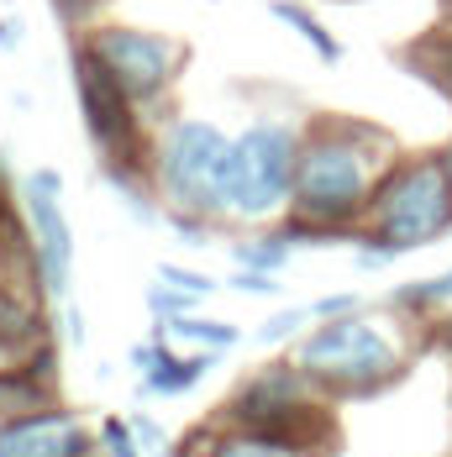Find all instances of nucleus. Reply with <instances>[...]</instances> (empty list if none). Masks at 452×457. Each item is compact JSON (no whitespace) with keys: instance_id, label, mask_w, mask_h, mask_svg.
I'll use <instances>...</instances> for the list:
<instances>
[{"instance_id":"18","label":"nucleus","mask_w":452,"mask_h":457,"mask_svg":"<svg viewBox=\"0 0 452 457\" xmlns=\"http://www.w3.org/2000/svg\"><path fill=\"white\" fill-rule=\"evenodd\" d=\"M147 311H153V320H180V316H195L200 311V295H184V289H174V284H153L147 289Z\"/></svg>"},{"instance_id":"29","label":"nucleus","mask_w":452,"mask_h":457,"mask_svg":"<svg viewBox=\"0 0 452 457\" xmlns=\"http://www.w3.org/2000/svg\"><path fill=\"white\" fill-rule=\"evenodd\" d=\"M442 169H448V179H452V137L442 142Z\"/></svg>"},{"instance_id":"23","label":"nucleus","mask_w":452,"mask_h":457,"mask_svg":"<svg viewBox=\"0 0 452 457\" xmlns=\"http://www.w3.org/2000/svg\"><path fill=\"white\" fill-rule=\"evenodd\" d=\"M163 227L174 231V237H184L189 247H205V242H211V221H200V216H174V211H163Z\"/></svg>"},{"instance_id":"7","label":"nucleus","mask_w":452,"mask_h":457,"mask_svg":"<svg viewBox=\"0 0 452 457\" xmlns=\"http://www.w3.org/2000/svg\"><path fill=\"white\" fill-rule=\"evenodd\" d=\"M21 205L32 227V274L53 300H69L74 289V227L63 216V174L32 169L21 179Z\"/></svg>"},{"instance_id":"8","label":"nucleus","mask_w":452,"mask_h":457,"mask_svg":"<svg viewBox=\"0 0 452 457\" xmlns=\"http://www.w3.org/2000/svg\"><path fill=\"white\" fill-rule=\"evenodd\" d=\"M0 457H95L85 420L63 405L0 420Z\"/></svg>"},{"instance_id":"6","label":"nucleus","mask_w":452,"mask_h":457,"mask_svg":"<svg viewBox=\"0 0 452 457\" xmlns=\"http://www.w3.org/2000/svg\"><path fill=\"white\" fill-rule=\"evenodd\" d=\"M74 43L90 47L100 69L132 95L137 111H158L174 90V79L184 74V63H189V47L180 37L153 32V27H132V21H95Z\"/></svg>"},{"instance_id":"5","label":"nucleus","mask_w":452,"mask_h":457,"mask_svg":"<svg viewBox=\"0 0 452 457\" xmlns=\"http://www.w3.org/2000/svg\"><path fill=\"white\" fill-rule=\"evenodd\" d=\"M295 363L316 378L321 395L363 400V395L389 389L406 373V347L368 311H358V316H342V320H316L295 342Z\"/></svg>"},{"instance_id":"27","label":"nucleus","mask_w":452,"mask_h":457,"mask_svg":"<svg viewBox=\"0 0 452 457\" xmlns=\"http://www.w3.org/2000/svg\"><path fill=\"white\" fill-rule=\"evenodd\" d=\"M63 337H69V342H85V320H80V311H63Z\"/></svg>"},{"instance_id":"20","label":"nucleus","mask_w":452,"mask_h":457,"mask_svg":"<svg viewBox=\"0 0 452 457\" xmlns=\"http://www.w3.org/2000/svg\"><path fill=\"white\" fill-rule=\"evenodd\" d=\"M158 278L163 284H174V289H184V295H216V278L211 274H200V269H180V263H158Z\"/></svg>"},{"instance_id":"32","label":"nucleus","mask_w":452,"mask_h":457,"mask_svg":"<svg viewBox=\"0 0 452 457\" xmlns=\"http://www.w3.org/2000/svg\"><path fill=\"white\" fill-rule=\"evenodd\" d=\"M5 278H11V258H0V284H5Z\"/></svg>"},{"instance_id":"13","label":"nucleus","mask_w":452,"mask_h":457,"mask_svg":"<svg viewBox=\"0 0 452 457\" xmlns=\"http://www.w3.org/2000/svg\"><path fill=\"white\" fill-rule=\"evenodd\" d=\"M158 337H169V342H184V347H195V353H226V347H237L242 342V331L231 326V320H211V316H180V320H158Z\"/></svg>"},{"instance_id":"17","label":"nucleus","mask_w":452,"mask_h":457,"mask_svg":"<svg viewBox=\"0 0 452 457\" xmlns=\"http://www.w3.org/2000/svg\"><path fill=\"white\" fill-rule=\"evenodd\" d=\"M306 326H311V305L306 311H273L258 331H253V342L258 347H279V342H300L306 337Z\"/></svg>"},{"instance_id":"26","label":"nucleus","mask_w":452,"mask_h":457,"mask_svg":"<svg viewBox=\"0 0 452 457\" xmlns=\"http://www.w3.org/2000/svg\"><path fill=\"white\" fill-rule=\"evenodd\" d=\"M21 32H27V27H21L16 16H0V47H16L21 43Z\"/></svg>"},{"instance_id":"15","label":"nucleus","mask_w":452,"mask_h":457,"mask_svg":"<svg viewBox=\"0 0 452 457\" xmlns=\"http://www.w3.org/2000/svg\"><path fill=\"white\" fill-rule=\"evenodd\" d=\"M410 69H415L421 79H431V85L452 100V21L437 27V32H426L421 43L410 47Z\"/></svg>"},{"instance_id":"30","label":"nucleus","mask_w":452,"mask_h":457,"mask_svg":"<svg viewBox=\"0 0 452 457\" xmlns=\"http://www.w3.org/2000/svg\"><path fill=\"white\" fill-rule=\"evenodd\" d=\"M437 337H442V347H452V320H442V326H437Z\"/></svg>"},{"instance_id":"10","label":"nucleus","mask_w":452,"mask_h":457,"mask_svg":"<svg viewBox=\"0 0 452 457\" xmlns=\"http://www.w3.org/2000/svg\"><path fill=\"white\" fill-rule=\"evenodd\" d=\"M184 457H321V447H311V442H289V436H273V431H242V426H226V431H200Z\"/></svg>"},{"instance_id":"9","label":"nucleus","mask_w":452,"mask_h":457,"mask_svg":"<svg viewBox=\"0 0 452 457\" xmlns=\"http://www.w3.org/2000/svg\"><path fill=\"white\" fill-rule=\"evenodd\" d=\"M53 347H38L32 358H16V363L0 368V420H16V415H38L53 411L58 395H53Z\"/></svg>"},{"instance_id":"33","label":"nucleus","mask_w":452,"mask_h":457,"mask_svg":"<svg viewBox=\"0 0 452 457\" xmlns=\"http://www.w3.org/2000/svg\"><path fill=\"white\" fill-rule=\"evenodd\" d=\"M442 289H448V305H452V269L442 274Z\"/></svg>"},{"instance_id":"4","label":"nucleus","mask_w":452,"mask_h":457,"mask_svg":"<svg viewBox=\"0 0 452 457\" xmlns=\"http://www.w3.org/2000/svg\"><path fill=\"white\" fill-rule=\"evenodd\" d=\"M452 231V179L442 169V153H400V163L384 174L358 242L384 247L389 258L421 253Z\"/></svg>"},{"instance_id":"25","label":"nucleus","mask_w":452,"mask_h":457,"mask_svg":"<svg viewBox=\"0 0 452 457\" xmlns=\"http://www.w3.org/2000/svg\"><path fill=\"white\" fill-rule=\"evenodd\" d=\"M53 11L74 27V32H85V27H95V0H53Z\"/></svg>"},{"instance_id":"16","label":"nucleus","mask_w":452,"mask_h":457,"mask_svg":"<svg viewBox=\"0 0 452 457\" xmlns=\"http://www.w3.org/2000/svg\"><path fill=\"white\" fill-rule=\"evenodd\" d=\"M395 316H431L448 305V289H442V274L437 278H415V284H395L389 300H384Z\"/></svg>"},{"instance_id":"11","label":"nucleus","mask_w":452,"mask_h":457,"mask_svg":"<svg viewBox=\"0 0 452 457\" xmlns=\"http://www.w3.org/2000/svg\"><path fill=\"white\" fill-rule=\"evenodd\" d=\"M216 368V353H169L153 373L137 378V400H174V395H189L205 373Z\"/></svg>"},{"instance_id":"14","label":"nucleus","mask_w":452,"mask_h":457,"mask_svg":"<svg viewBox=\"0 0 452 457\" xmlns=\"http://www.w3.org/2000/svg\"><path fill=\"white\" fill-rule=\"evenodd\" d=\"M295 258V237L284 227L273 231H253L242 242H231V263L237 269H258V274H284V263Z\"/></svg>"},{"instance_id":"2","label":"nucleus","mask_w":452,"mask_h":457,"mask_svg":"<svg viewBox=\"0 0 452 457\" xmlns=\"http://www.w3.org/2000/svg\"><path fill=\"white\" fill-rule=\"evenodd\" d=\"M226 137L205 116H169L153 142H147V184L163 211L174 216H200V221H226Z\"/></svg>"},{"instance_id":"22","label":"nucleus","mask_w":452,"mask_h":457,"mask_svg":"<svg viewBox=\"0 0 452 457\" xmlns=\"http://www.w3.org/2000/svg\"><path fill=\"white\" fill-rule=\"evenodd\" d=\"M132 431H137V442H142V453H147V457H174V453H169V436H163V426H158L153 415L137 411V415H132Z\"/></svg>"},{"instance_id":"21","label":"nucleus","mask_w":452,"mask_h":457,"mask_svg":"<svg viewBox=\"0 0 452 457\" xmlns=\"http://www.w3.org/2000/svg\"><path fill=\"white\" fill-rule=\"evenodd\" d=\"M358 311H363V295L342 289V295H326V300H316V305H311V320H342V316H358Z\"/></svg>"},{"instance_id":"3","label":"nucleus","mask_w":452,"mask_h":457,"mask_svg":"<svg viewBox=\"0 0 452 457\" xmlns=\"http://www.w3.org/2000/svg\"><path fill=\"white\" fill-rule=\"evenodd\" d=\"M306 127L284 116H253L231 147H226V221H284L295 205V174H300Z\"/></svg>"},{"instance_id":"12","label":"nucleus","mask_w":452,"mask_h":457,"mask_svg":"<svg viewBox=\"0 0 452 457\" xmlns=\"http://www.w3.org/2000/svg\"><path fill=\"white\" fill-rule=\"evenodd\" d=\"M269 11H273V21H284V27H289L300 43L316 53L321 63H342V43H337V32L321 21L311 5H300V0H273Z\"/></svg>"},{"instance_id":"24","label":"nucleus","mask_w":452,"mask_h":457,"mask_svg":"<svg viewBox=\"0 0 452 457\" xmlns=\"http://www.w3.org/2000/svg\"><path fill=\"white\" fill-rule=\"evenodd\" d=\"M231 289H242V295H279V274H258V269H237V274H231Z\"/></svg>"},{"instance_id":"31","label":"nucleus","mask_w":452,"mask_h":457,"mask_svg":"<svg viewBox=\"0 0 452 457\" xmlns=\"http://www.w3.org/2000/svg\"><path fill=\"white\" fill-rule=\"evenodd\" d=\"M5 363H16V353H11V347L0 342V368H5Z\"/></svg>"},{"instance_id":"19","label":"nucleus","mask_w":452,"mask_h":457,"mask_svg":"<svg viewBox=\"0 0 452 457\" xmlns=\"http://www.w3.org/2000/svg\"><path fill=\"white\" fill-rule=\"evenodd\" d=\"M100 457H147L142 442H137V431H132V420H121V415H105L100 420Z\"/></svg>"},{"instance_id":"28","label":"nucleus","mask_w":452,"mask_h":457,"mask_svg":"<svg viewBox=\"0 0 452 457\" xmlns=\"http://www.w3.org/2000/svg\"><path fill=\"white\" fill-rule=\"evenodd\" d=\"M11 253V211H5V195H0V258Z\"/></svg>"},{"instance_id":"1","label":"nucleus","mask_w":452,"mask_h":457,"mask_svg":"<svg viewBox=\"0 0 452 457\" xmlns=\"http://www.w3.org/2000/svg\"><path fill=\"white\" fill-rule=\"evenodd\" d=\"M395 163H400V147L389 132L353 121V116H316L306 127L295 205L284 216V231L295 237V247L358 237L363 216H368L379 184Z\"/></svg>"}]
</instances>
